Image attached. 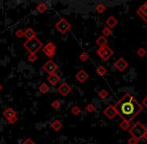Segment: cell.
<instances>
[{
    "label": "cell",
    "instance_id": "1",
    "mask_svg": "<svg viewBox=\"0 0 147 144\" xmlns=\"http://www.w3.org/2000/svg\"><path fill=\"white\" fill-rule=\"evenodd\" d=\"M113 106L116 110L117 115L121 117L122 120L128 122H131L143 110L142 104H140L129 92H126Z\"/></svg>",
    "mask_w": 147,
    "mask_h": 144
},
{
    "label": "cell",
    "instance_id": "2",
    "mask_svg": "<svg viewBox=\"0 0 147 144\" xmlns=\"http://www.w3.org/2000/svg\"><path fill=\"white\" fill-rule=\"evenodd\" d=\"M22 46L29 52V54H37V52H39L43 48V43L37 37H34L29 40H26L22 44Z\"/></svg>",
    "mask_w": 147,
    "mask_h": 144
},
{
    "label": "cell",
    "instance_id": "3",
    "mask_svg": "<svg viewBox=\"0 0 147 144\" xmlns=\"http://www.w3.org/2000/svg\"><path fill=\"white\" fill-rule=\"evenodd\" d=\"M128 131H129L131 137H133V138L137 139V140L139 141L143 138L144 134H145L146 131H147V128L144 126L143 124H142L141 122L137 121L133 126L130 127V129Z\"/></svg>",
    "mask_w": 147,
    "mask_h": 144
},
{
    "label": "cell",
    "instance_id": "4",
    "mask_svg": "<svg viewBox=\"0 0 147 144\" xmlns=\"http://www.w3.org/2000/svg\"><path fill=\"white\" fill-rule=\"evenodd\" d=\"M96 53L103 61H108L109 59L113 56V54H114V51H113L112 49L108 46V45H106V46L99 47V48L97 49Z\"/></svg>",
    "mask_w": 147,
    "mask_h": 144
},
{
    "label": "cell",
    "instance_id": "5",
    "mask_svg": "<svg viewBox=\"0 0 147 144\" xmlns=\"http://www.w3.org/2000/svg\"><path fill=\"white\" fill-rule=\"evenodd\" d=\"M55 28L60 34H66L71 29V24L67 21L64 17H61L58 21L55 23Z\"/></svg>",
    "mask_w": 147,
    "mask_h": 144
},
{
    "label": "cell",
    "instance_id": "6",
    "mask_svg": "<svg viewBox=\"0 0 147 144\" xmlns=\"http://www.w3.org/2000/svg\"><path fill=\"white\" fill-rule=\"evenodd\" d=\"M42 52L45 54V56H47L49 59H51L56 54V46H55V44L53 42L49 41L45 45H43Z\"/></svg>",
    "mask_w": 147,
    "mask_h": 144
},
{
    "label": "cell",
    "instance_id": "7",
    "mask_svg": "<svg viewBox=\"0 0 147 144\" xmlns=\"http://www.w3.org/2000/svg\"><path fill=\"white\" fill-rule=\"evenodd\" d=\"M42 69L46 72L48 75H51V74H53V73H56V71L58 70V65H57L52 59H49L48 61H46V62L43 64Z\"/></svg>",
    "mask_w": 147,
    "mask_h": 144
},
{
    "label": "cell",
    "instance_id": "8",
    "mask_svg": "<svg viewBox=\"0 0 147 144\" xmlns=\"http://www.w3.org/2000/svg\"><path fill=\"white\" fill-rule=\"evenodd\" d=\"M57 92L63 97H66L69 93L72 92V87L67 83V82H62L61 84L57 87Z\"/></svg>",
    "mask_w": 147,
    "mask_h": 144
},
{
    "label": "cell",
    "instance_id": "9",
    "mask_svg": "<svg viewBox=\"0 0 147 144\" xmlns=\"http://www.w3.org/2000/svg\"><path fill=\"white\" fill-rule=\"evenodd\" d=\"M128 65H129V63H128L123 57H120V58H118L117 60L115 61L113 66H114V68L116 69L117 71L123 72L128 67Z\"/></svg>",
    "mask_w": 147,
    "mask_h": 144
},
{
    "label": "cell",
    "instance_id": "10",
    "mask_svg": "<svg viewBox=\"0 0 147 144\" xmlns=\"http://www.w3.org/2000/svg\"><path fill=\"white\" fill-rule=\"evenodd\" d=\"M136 14L143 20L145 23H147V1L143 3L137 10H136Z\"/></svg>",
    "mask_w": 147,
    "mask_h": 144
},
{
    "label": "cell",
    "instance_id": "11",
    "mask_svg": "<svg viewBox=\"0 0 147 144\" xmlns=\"http://www.w3.org/2000/svg\"><path fill=\"white\" fill-rule=\"evenodd\" d=\"M89 78V74L84 69H80L77 73L75 74V79L80 83H85Z\"/></svg>",
    "mask_w": 147,
    "mask_h": 144
},
{
    "label": "cell",
    "instance_id": "12",
    "mask_svg": "<svg viewBox=\"0 0 147 144\" xmlns=\"http://www.w3.org/2000/svg\"><path fill=\"white\" fill-rule=\"evenodd\" d=\"M103 114H104L108 119H113L117 115V112H116V110H115L114 106L108 105L104 110H103Z\"/></svg>",
    "mask_w": 147,
    "mask_h": 144
},
{
    "label": "cell",
    "instance_id": "13",
    "mask_svg": "<svg viewBox=\"0 0 147 144\" xmlns=\"http://www.w3.org/2000/svg\"><path fill=\"white\" fill-rule=\"evenodd\" d=\"M2 115H3V117L6 119V120H9V119L13 118L14 116H17V112H16L15 110H14L13 108L11 107H7L5 108L3 110V112H2Z\"/></svg>",
    "mask_w": 147,
    "mask_h": 144
},
{
    "label": "cell",
    "instance_id": "14",
    "mask_svg": "<svg viewBox=\"0 0 147 144\" xmlns=\"http://www.w3.org/2000/svg\"><path fill=\"white\" fill-rule=\"evenodd\" d=\"M47 81L50 83V85L56 86L57 84L61 81V78H60V76L57 73H53V74H51V75L47 76Z\"/></svg>",
    "mask_w": 147,
    "mask_h": 144
},
{
    "label": "cell",
    "instance_id": "15",
    "mask_svg": "<svg viewBox=\"0 0 147 144\" xmlns=\"http://www.w3.org/2000/svg\"><path fill=\"white\" fill-rule=\"evenodd\" d=\"M105 24H106V27L110 28V29L112 30L113 28L118 24V20L116 19V17H114V16H109V17L106 19V21H105Z\"/></svg>",
    "mask_w": 147,
    "mask_h": 144
},
{
    "label": "cell",
    "instance_id": "16",
    "mask_svg": "<svg viewBox=\"0 0 147 144\" xmlns=\"http://www.w3.org/2000/svg\"><path fill=\"white\" fill-rule=\"evenodd\" d=\"M62 126H63V124H62V122L60 120H53L52 122H51L50 124V127L52 128L53 131H55V132H58V131L61 130Z\"/></svg>",
    "mask_w": 147,
    "mask_h": 144
},
{
    "label": "cell",
    "instance_id": "17",
    "mask_svg": "<svg viewBox=\"0 0 147 144\" xmlns=\"http://www.w3.org/2000/svg\"><path fill=\"white\" fill-rule=\"evenodd\" d=\"M24 36H25V38L27 39V40H29V39H32L34 38V37H36V32L34 31V29L31 27H28L25 29V31H24Z\"/></svg>",
    "mask_w": 147,
    "mask_h": 144
},
{
    "label": "cell",
    "instance_id": "18",
    "mask_svg": "<svg viewBox=\"0 0 147 144\" xmlns=\"http://www.w3.org/2000/svg\"><path fill=\"white\" fill-rule=\"evenodd\" d=\"M47 9H48V5H47L46 3H44V2H40V3H38L36 6V11L41 14L46 12Z\"/></svg>",
    "mask_w": 147,
    "mask_h": 144
},
{
    "label": "cell",
    "instance_id": "19",
    "mask_svg": "<svg viewBox=\"0 0 147 144\" xmlns=\"http://www.w3.org/2000/svg\"><path fill=\"white\" fill-rule=\"evenodd\" d=\"M96 44L98 45L99 47H103V46H106L107 44H108V40H107L106 37L100 35L97 37L96 39Z\"/></svg>",
    "mask_w": 147,
    "mask_h": 144
},
{
    "label": "cell",
    "instance_id": "20",
    "mask_svg": "<svg viewBox=\"0 0 147 144\" xmlns=\"http://www.w3.org/2000/svg\"><path fill=\"white\" fill-rule=\"evenodd\" d=\"M38 90H39V92H40V93L46 94V93H48V92L50 91V88H49V86L47 85V83L43 82V83H41L40 85L38 86Z\"/></svg>",
    "mask_w": 147,
    "mask_h": 144
},
{
    "label": "cell",
    "instance_id": "21",
    "mask_svg": "<svg viewBox=\"0 0 147 144\" xmlns=\"http://www.w3.org/2000/svg\"><path fill=\"white\" fill-rule=\"evenodd\" d=\"M119 127L121 128V130L123 131H128L131 127V122H128V121L122 120L121 122L119 123Z\"/></svg>",
    "mask_w": 147,
    "mask_h": 144
},
{
    "label": "cell",
    "instance_id": "22",
    "mask_svg": "<svg viewBox=\"0 0 147 144\" xmlns=\"http://www.w3.org/2000/svg\"><path fill=\"white\" fill-rule=\"evenodd\" d=\"M106 5L105 4H103V3H98L96 6H95V11L97 12V13H99V14H102V13H104L105 11H106Z\"/></svg>",
    "mask_w": 147,
    "mask_h": 144
},
{
    "label": "cell",
    "instance_id": "23",
    "mask_svg": "<svg viewBox=\"0 0 147 144\" xmlns=\"http://www.w3.org/2000/svg\"><path fill=\"white\" fill-rule=\"evenodd\" d=\"M96 73L98 74L99 76H104V75H106V73H107V69H106V67L105 66H103V65H100V66H98L96 68Z\"/></svg>",
    "mask_w": 147,
    "mask_h": 144
},
{
    "label": "cell",
    "instance_id": "24",
    "mask_svg": "<svg viewBox=\"0 0 147 144\" xmlns=\"http://www.w3.org/2000/svg\"><path fill=\"white\" fill-rule=\"evenodd\" d=\"M108 95H109V93H108V91H107L106 89H101L100 91H98L99 98H100V99H102V100L106 99V98L108 97Z\"/></svg>",
    "mask_w": 147,
    "mask_h": 144
},
{
    "label": "cell",
    "instance_id": "25",
    "mask_svg": "<svg viewBox=\"0 0 147 144\" xmlns=\"http://www.w3.org/2000/svg\"><path fill=\"white\" fill-rule=\"evenodd\" d=\"M70 112H71L74 116H77V115H79L80 112H81V108L77 105H74L73 107H71V109H70Z\"/></svg>",
    "mask_w": 147,
    "mask_h": 144
},
{
    "label": "cell",
    "instance_id": "26",
    "mask_svg": "<svg viewBox=\"0 0 147 144\" xmlns=\"http://www.w3.org/2000/svg\"><path fill=\"white\" fill-rule=\"evenodd\" d=\"M136 54H137L139 57H141V58H143V57L146 56L147 51H146L145 48H143V47H140V48H138L137 51H136Z\"/></svg>",
    "mask_w": 147,
    "mask_h": 144
},
{
    "label": "cell",
    "instance_id": "27",
    "mask_svg": "<svg viewBox=\"0 0 147 144\" xmlns=\"http://www.w3.org/2000/svg\"><path fill=\"white\" fill-rule=\"evenodd\" d=\"M111 35H112V30H111L110 28H108V27L105 26V27L102 29V36H104L107 38V37H109Z\"/></svg>",
    "mask_w": 147,
    "mask_h": 144
},
{
    "label": "cell",
    "instance_id": "28",
    "mask_svg": "<svg viewBox=\"0 0 147 144\" xmlns=\"http://www.w3.org/2000/svg\"><path fill=\"white\" fill-rule=\"evenodd\" d=\"M79 59L81 62H86V61L89 60V55L87 52H82L81 54L79 55Z\"/></svg>",
    "mask_w": 147,
    "mask_h": 144
},
{
    "label": "cell",
    "instance_id": "29",
    "mask_svg": "<svg viewBox=\"0 0 147 144\" xmlns=\"http://www.w3.org/2000/svg\"><path fill=\"white\" fill-rule=\"evenodd\" d=\"M51 107L53 109H55V110H59L60 107H61V104H60V101L59 100H53L52 102H51Z\"/></svg>",
    "mask_w": 147,
    "mask_h": 144
},
{
    "label": "cell",
    "instance_id": "30",
    "mask_svg": "<svg viewBox=\"0 0 147 144\" xmlns=\"http://www.w3.org/2000/svg\"><path fill=\"white\" fill-rule=\"evenodd\" d=\"M85 110H86V112H88V113H93L96 111V107H95L93 104L90 103V104H87V105H86Z\"/></svg>",
    "mask_w": 147,
    "mask_h": 144
},
{
    "label": "cell",
    "instance_id": "31",
    "mask_svg": "<svg viewBox=\"0 0 147 144\" xmlns=\"http://www.w3.org/2000/svg\"><path fill=\"white\" fill-rule=\"evenodd\" d=\"M37 59H38V56H37V54H29L28 55V61L29 62H35V61H37Z\"/></svg>",
    "mask_w": 147,
    "mask_h": 144
},
{
    "label": "cell",
    "instance_id": "32",
    "mask_svg": "<svg viewBox=\"0 0 147 144\" xmlns=\"http://www.w3.org/2000/svg\"><path fill=\"white\" fill-rule=\"evenodd\" d=\"M15 36L17 37V38H22V37L24 36V31L22 29H18L16 30L15 32Z\"/></svg>",
    "mask_w": 147,
    "mask_h": 144
},
{
    "label": "cell",
    "instance_id": "33",
    "mask_svg": "<svg viewBox=\"0 0 147 144\" xmlns=\"http://www.w3.org/2000/svg\"><path fill=\"white\" fill-rule=\"evenodd\" d=\"M21 144H36V143H35V141H33L30 137H28V138H26L25 140L22 141Z\"/></svg>",
    "mask_w": 147,
    "mask_h": 144
},
{
    "label": "cell",
    "instance_id": "34",
    "mask_svg": "<svg viewBox=\"0 0 147 144\" xmlns=\"http://www.w3.org/2000/svg\"><path fill=\"white\" fill-rule=\"evenodd\" d=\"M127 144H138V140L133 137H130L129 139L127 140Z\"/></svg>",
    "mask_w": 147,
    "mask_h": 144
},
{
    "label": "cell",
    "instance_id": "35",
    "mask_svg": "<svg viewBox=\"0 0 147 144\" xmlns=\"http://www.w3.org/2000/svg\"><path fill=\"white\" fill-rule=\"evenodd\" d=\"M17 120H18V116H14L13 118L8 120V123H9V124H14V123L17 122Z\"/></svg>",
    "mask_w": 147,
    "mask_h": 144
},
{
    "label": "cell",
    "instance_id": "36",
    "mask_svg": "<svg viewBox=\"0 0 147 144\" xmlns=\"http://www.w3.org/2000/svg\"><path fill=\"white\" fill-rule=\"evenodd\" d=\"M142 106H144V107L147 108V95L145 96V98L142 100Z\"/></svg>",
    "mask_w": 147,
    "mask_h": 144
},
{
    "label": "cell",
    "instance_id": "37",
    "mask_svg": "<svg viewBox=\"0 0 147 144\" xmlns=\"http://www.w3.org/2000/svg\"><path fill=\"white\" fill-rule=\"evenodd\" d=\"M143 139H145V140L147 141V131H146V133L144 134V136H143Z\"/></svg>",
    "mask_w": 147,
    "mask_h": 144
},
{
    "label": "cell",
    "instance_id": "38",
    "mask_svg": "<svg viewBox=\"0 0 147 144\" xmlns=\"http://www.w3.org/2000/svg\"><path fill=\"white\" fill-rule=\"evenodd\" d=\"M2 89H3V85H2V84L0 83V92L2 91Z\"/></svg>",
    "mask_w": 147,
    "mask_h": 144
}]
</instances>
